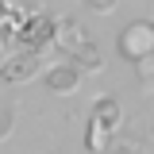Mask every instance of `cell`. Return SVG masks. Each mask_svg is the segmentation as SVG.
<instances>
[{"instance_id":"obj_1","label":"cell","mask_w":154,"mask_h":154,"mask_svg":"<svg viewBox=\"0 0 154 154\" xmlns=\"http://www.w3.org/2000/svg\"><path fill=\"white\" fill-rule=\"evenodd\" d=\"M54 46H58L66 58H73L85 73L104 69V58H100V50H96V42L89 38V31H85V27H81L73 16L54 19Z\"/></svg>"},{"instance_id":"obj_2","label":"cell","mask_w":154,"mask_h":154,"mask_svg":"<svg viewBox=\"0 0 154 154\" xmlns=\"http://www.w3.org/2000/svg\"><path fill=\"white\" fill-rule=\"evenodd\" d=\"M116 50L123 62H135V66L154 58V19H131L116 38Z\"/></svg>"},{"instance_id":"obj_3","label":"cell","mask_w":154,"mask_h":154,"mask_svg":"<svg viewBox=\"0 0 154 154\" xmlns=\"http://www.w3.org/2000/svg\"><path fill=\"white\" fill-rule=\"evenodd\" d=\"M16 46H23V50H46V46H54V19L31 12L23 19L19 35H16Z\"/></svg>"},{"instance_id":"obj_4","label":"cell","mask_w":154,"mask_h":154,"mask_svg":"<svg viewBox=\"0 0 154 154\" xmlns=\"http://www.w3.org/2000/svg\"><path fill=\"white\" fill-rule=\"evenodd\" d=\"M35 73H38V50H23L19 46L12 58L0 62V81H8V85H23Z\"/></svg>"},{"instance_id":"obj_5","label":"cell","mask_w":154,"mask_h":154,"mask_svg":"<svg viewBox=\"0 0 154 154\" xmlns=\"http://www.w3.org/2000/svg\"><path fill=\"white\" fill-rule=\"evenodd\" d=\"M81 66H77L73 58L69 62H58L54 69H46L42 73V81H46V93H54V96H69V93H77V85H81Z\"/></svg>"},{"instance_id":"obj_6","label":"cell","mask_w":154,"mask_h":154,"mask_svg":"<svg viewBox=\"0 0 154 154\" xmlns=\"http://www.w3.org/2000/svg\"><path fill=\"white\" fill-rule=\"evenodd\" d=\"M31 16L19 0H4L0 4V46L4 42H16V35H19V27H23V19Z\"/></svg>"},{"instance_id":"obj_7","label":"cell","mask_w":154,"mask_h":154,"mask_svg":"<svg viewBox=\"0 0 154 154\" xmlns=\"http://www.w3.org/2000/svg\"><path fill=\"white\" fill-rule=\"evenodd\" d=\"M89 119H93V123H100L104 131L116 135V131H119V123H123V108L116 104L112 96H100V100L93 104V116H89Z\"/></svg>"},{"instance_id":"obj_8","label":"cell","mask_w":154,"mask_h":154,"mask_svg":"<svg viewBox=\"0 0 154 154\" xmlns=\"http://www.w3.org/2000/svg\"><path fill=\"white\" fill-rule=\"evenodd\" d=\"M85 146H89V154H104L112 146V131H104L100 123L89 119V127H85Z\"/></svg>"},{"instance_id":"obj_9","label":"cell","mask_w":154,"mask_h":154,"mask_svg":"<svg viewBox=\"0 0 154 154\" xmlns=\"http://www.w3.org/2000/svg\"><path fill=\"white\" fill-rule=\"evenodd\" d=\"M12 123H16V119H12V108H0V139L12 135Z\"/></svg>"},{"instance_id":"obj_10","label":"cell","mask_w":154,"mask_h":154,"mask_svg":"<svg viewBox=\"0 0 154 154\" xmlns=\"http://www.w3.org/2000/svg\"><path fill=\"white\" fill-rule=\"evenodd\" d=\"M85 4H89L93 12H100V16H108V12H112V8L119 4V0H85Z\"/></svg>"},{"instance_id":"obj_11","label":"cell","mask_w":154,"mask_h":154,"mask_svg":"<svg viewBox=\"0 0 154 154\" xmlns=\"http://www.w3.org/2000/svg\"><path fill=\"white\" fill-rule=\"evenodd\" d=\"M116 154H139V143L127 139V143H119V146H116Z\"/></svg>"}]
</instances>
